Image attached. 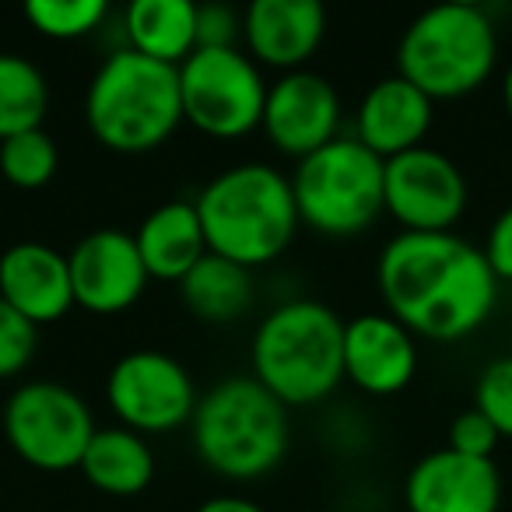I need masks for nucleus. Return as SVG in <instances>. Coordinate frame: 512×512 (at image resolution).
<instances>
[{"instance_id": "nucleus-14", "label": "nucleus", "mask_w": 512, "mask_h": 512, "mask_svg": "<svg viewBox=\"0 0 512 512\" xmlns=\"http://www.w3.org/2000/svg\"><path fill=\"white\" fill-rule=\"evenodd\" d=\"M404 505L407 512H498L502 474L495 460L432 449L407 470Z\"/></svg>"}, {"instance_id": "nucleus-13", "label": "nucleus", "mask_w": 512, "mask_h": 512, "mask_svg": "<svg viewBox=\"0 0 512 512\" xmlns=\"http://www.w3.org/2000/svg\"><path fill=\"white\" fill-rule=\"evenodd\" d=\"M260 130H264L274 151L302 162V158H309L313 151L327 148L330 141L341 137L337 134L341 130V95L330 85V78L309 71V67L281 74L267 88Z\"/></svg>"}, {"instance_id": "nucleus-24", "label": "nucleus", "mask_w": 512, "mask_h": 512, "mask_svg": "<svg viewBox=\"0 0 512 512\" xmlns=\"http://www.w3.org/2000/svg\"><path fill=\"white\" fill-rule=\"evenodd\" d=\"M60 169L57 141L43 127L0 141V176L15 190H43Z\"/></svg>"}, {"instance_id": "nucleus-20", "label": "nucleus", "mask_w": 512, "mask_h": 512, "mask_svg": "<svg viewBox=\"0 0 512 512\" xmlns=\"http://www.w3.org/2000/svg\"><path fill=\"white\" fill-rule=\"evenodd\" d=\"M127 50L169 67L197 53V4L190 0H134L123 11Z\"/></svg>"}, {"instance_id": "nucleus-1", "label": "nucleus", "mask_w": 512, "mask_h": 512, "mask_svg": "<svg viewBox=\"0 0 512 512\" xmlns=\"http://www.w3.org/2000/svg\"><path fill=\"white\" fill-rule=\"evenodd\" d=\"M376 285L393 320L439 344L481 330L498 302L495 271L456 232H397L379 253Z\"/></svg>"}, {"instance_id": "nucleus-2", "label": "nucleus", "mask_w": 512, "mask_h": 512, "mask_svg": "<svg viewBox=\"0 0 512 512\" xmlns=\"http://www.w3.org/2000/svg\"><path fill=\"white\" fill-rule=\"evenodd\" d=\"M193 204L207 249L246 271L274 264L302 225L292 176L267 162H242L218 172Z\"/></svg>"}, {"instance_id": "nucleus-23", "label": "nucleus", "mask_w": 512, "mask_h": 512, "mask_svg": "<svg viewBox=\"0 0 512 512\" xmlns=\"http://www.w3.org/2000/svg\"><path fill=\"white\" fill-rule=\"evenodd\" d=\"M50 113V85L32 60L0 53V141L39 130Z\"/></svg>"}, {"instance_id": "nucleus-11", "label": "nucleus", "mask_w": 512, "mask_h": 512, "mask_svg": "<svg viewBox=\"0 0 512 512\" xmlns=\"http://www.w3.org/2000/svg\"><path fill=\"white\" fill-rule=\"evenodd\" d=\"M383 197L400 232H453L467 211V179L453 158L421 144L386 162Z\"/></svg>"}, {"instance_id": "nucleus-32", "label": "nucleus", "mask_w": 512, "mask_h": 512, "mask_svg": "<svg viewBox=\"0 0 512 512\" xmlns=\"http://www.w3.org/2000/svg\"><path fill=\"white\" fill-rule=\"evenodd\" d=\"M502 102H505V113L512 120V64L505 67V78H502Z\"/></svg>"}, {"instance_id": "nucleus-25", "label": "nucleus", "mask_w": 512, "mask_h": 512, "mask_svg": "<svg viewBox=\"0 0 512 512\" xmlns=\"http://www.w3.org/2000/svg\"><path fill=\"white\" fill-rule=\"evenodd\" d=\"M109 8L102 0H29L25 4V22L43 39L71 43V39L92 36L106 22Z\"/></svg>"}, {"instance_id": "nucleus-19", "label": "nucleus", "mask_w": 512, "mask_h": 512, "mask_svg": "<svg viewBox=\"0 0 512 512\" xmlns=\"http://www.w3.org/2000/svg\"><path fill=\"white\" fill-rule=\"evenodd\" d=\"M137 253L148 267L151 281H183L211 249L193 200H165L134 232Z\"/></svg>"}, {"instance_id": "nucleus-18", "label": "nucleus", "mask_w": 512, "mask_h": 512, "mask_svg": "<svg viewBox=\"0 0 512 512\" xmlns=\"http://www.w3.org/2000/svg\"><path fill=\"white\" fill-rule=\"evenodd\" d=\"M435 102L407 78L390 74L365 92L355 113V137L383 162L421 148L432 130Z\"/></svg>"}, {"instance_id": "nucleus-21", "label": "nucleus", "mask_w": 512, "mask_h": 512, "mask_svg": "<svg viewBox=\"0 0 512 512\" xmlns=\"http://www.w3.org/2000/svg\"><path fill=\"white\" fill-rule=\"evenodd\" d=\"M78 470L102 495L134 498L155 481V453L144 435L123 425H109L92 435Z\"/></svg>"}, {"instance_id": "nucleus-12", "label": "nucleus", "mask_w": 512, "mask_h": 512, "mask_svg": "<svg viewBox=\"0 0 512 512\" xmlns=\"http://www.w3.org/2000/svg\"><path fill=\"white\" fill-rule=\"evenodd\" d=\"M74 302L92 316H120L141 302L151 274L123 228H95L67 253Z\"/></svg>"}, {"instance_id": "nucleus-3", "label": "nucleus", "mask_w": 512, "mask_h": 512, "mask_svg": "<svg viewBox=\"0 0 512 512\" xmlns=\"http://www.w3.org/2000/svg\"><path fill=\"white\" fill-rule=\"evenodd\" d=\"M190 435L200 463L235 484L278 470L292 446L288 407L253 376H228L200 393Z\"/></svg>"}, {"instance_id": "nucleus-7", "label": "nucleus", "mask_w": 512, "mask_h": 512, "mask_svg": "<svg viewBox=\"0 0 512 512\" xmlns=\"http://www.w3.org/2000/svg\"><path fill=\"white\" fill-rule=\"evenodd\" d=\"M386 162L358 137H337L327 148L302 158L292 172L295 204L306 228L330 239H351L386 214Z\"/></svg>"}, {"instance_id": "nucleus-27", "label": "nucleus", "mask_w": 512, "mask_h": 512, "mask_svg": "<svg viewBox=\"0 0 512 512\" xmlns=\"http://www.w3.org/2000/svg\"><path fill=\"white\" fill-rule=\"evenodd\" d=\"M39 344V327L18 316L8 302L0 299V379H15L32 362Z\"/></svg>"}, {"instance_id": "nucleus-6", "label": "nucleus", "mask_w": 512, "mask_h": 512, "mask_svg": "<svg viewBox=\"0 0 512 512\" xmlns=\"http://www.w3.org/2000/svg\"><path fill=\"white\" fill-rule=\"evenodd\" d=\"M498 64V29L481 4H435L404 29L397 74L432 102L463 99L491 78Z\"/></svg>"}, {"instance_id": "nucleus-26", "label": "nucleus", "mask_w": 512, "mask_h": 512, "mask_svg": "<svg viewBox=\"0 0 512 512\" xmlns=\"http://www.w3.org/2000/svg\"><path fill=\"white\" fill-rule=\"evenodd\" d=\"M474 407L498 428L502 439H512V355L491 358L474 386Z\"/></svg>"}, {"instance_id": "nucleus-16", "label": "nucleus", "mask_w": 512, "mask_h": 512, "mask_svg": "<svg viewBox=\"0 0 512 512\" xmlns=\"http://www.w3.org/2000/svg\"><path fill=\"white\" fill-rule=\"evenodd\" d=\"M418 372V341L390 313H362L344 323V379L369 397L407 390Z\"/></svg>"}, {"instance_id": "nucleus-15", "label": "nucleus", "mask_w": 512, "mask_h": 512, "mask_svg": "<svg viewBox=\"0 0 512 512\" xmlns=\"http://www.w3.org/2000/svg\"><path fill=\"white\" fill-rule=\"evenodd\" d=\"M327 36L320 0H253L242 15V43L256 67L278 74L306 71Z\"/></svg>"}, {"instance_id": "nucleus-31", "label": "nucleus", "mask_w": 512, "mask_h": 512, "mask_svg": "<svg viewBox=\"0 0 512 512\" xmlns=\"http://www.w3.org/2000/svg\"><path fill=\"white\" fill-rule=\"evenodd\" d=\"M193 512H267V509L246 495H214L207 502H200Z\"/></svg>"}, {"instance_id": "nucleus-5", "label": "nucleus", "mask_w": 512, "mask_h": 512, "mask_svg": "<svg viewBox=\"0 0 512 512\" xmlns=\"http://www.w3.org/2000/svg\"><path fill=\"white\" fill-rule=\"evenodd\" d=\"M85 123L102 148L144 155L183 123L179 67L158 64L134 50H116L99 64L85 92Z\"/></svg>"}, {"instance_id": "nucleus-22", "label": "nucleus", "mask_w": 512, "mask_h": 512, "mask_svg": "<svg viewBox=\"0 0 512 512\" xmlns=\"http://www.w3.org/2000/svg\"><path fill=\"white\" fill-rule=\"evenodd\" d=\"M253 271L232 264L225 256L207 253L183 281L179 299L197 320L207 323H235L253 306Z\"/></svg>"}, {"instance_id": "nucleus-28", "label": "nucleus", "mask_w": 512, "mask_h": 512, "mask_svg": "<svg viewBox=\"0 0 512 512\" xmlns=\"http://www.w3.org/2000/svg\"><path fill=\"white\" fill-rule=\"evenodd\" d=\"M498 442H502L498 428L491 425L477 407H467V411H460L453 421H449V442L446 446L453 449V453L474 456V460H491L495 449H498Z\"/></svg>"}, {"instance_id": "nucleus-4", "label": "nucleus", "mask_w": 512, "mask_h": 512, "mask_svg": "<svg viewBox=\"0 0 512 512\" xmlns=\"http://www.w3.org/2000/svg\"><path fill=\"white\" fill-rule=\"evenodd\" d=\"M249 362L256 383L285 407L320 404L344 379V320L327 302H281L256 327Z\"/></svg>"}, {"instance_id": "nucleus-9", "label": "nucleus", "mask_w": 512, "mask_h": 512, "mask_svg": "<svg viewBox=\"0 0 512 512\" xmlns=\"http://www.w3.org/2000/svg\"><path fill=\"white\" fill-rule=\"evenodd\" d=\"M264 71L246 50H197L179 67L183 120L214 141H239L260 130L267 106Z\"/></svg>"}, {"instance_id": "nucleus-10", "label": "nucleus", "mask_w": 512, "mask_h": 512, "mask_svg": "<svg viewBox=\"0 0 512 512\" xmlns=\"http://www.w3.org/2000/svg\"><path fill=\"white\" fill-rule=\"evenodd\" d=\"M106 400L123 428L137 435H162L190 425L200 393L179 358L141 348L116 358L106 376Z\"/></svg>"}, {"instance_id": "nucleus-29", "label": "nucleus", "mask_w": 512, "mask_h": 512, "mask_svg": "<svg viewBox=\"0 0 512 512\" xmlns=\"http://www.w3.org/2000/svg\"><path fill=\"white\" fill-rule=\"evenodd\" d=\"M239 39L242 18L228 4H197V50H228Z\"/></svg>"}, {"instance_id": "nucleus-8", "label": "nucleus", "mask_w": 512, "mask_h": 512, "mask_svg": "<svg viewBox=\"0 0 512 512\" xmlns=\"http://www.w3.org/2000/svg\"><path fill=\"white\" fill-rule=\"evenodd\" d=\"M99 432L92 407L78 390L53 379H29L4 404V439L18 460L46 474L81 467L92 435Z\"/></svg>"}, {"instance_id": "nucleus-17", "label": "nucleus", "mask_w": 512, "mask_h": 512, "mask_svg": "<svg viewBox=\"0 0 512 512\" xmlns=\"http://www.w3.org/2000/svg\"><path fill=\"white\" fill-rule=\"evenodd\" d=\"M0 299L32 327L64 320L78 306L67 253L36 239L8 246L0 253Z\"/></svg>"}, {"instance_id": "nucleus-30", "label": "nucleus", "mask_w": 512, "mask_h": 512, "mask_svg": "<svg viewBox=\"0 0 512 512\" xmlns=\"http://www.w3.org/2000/svg\"><path fill=\"white\" fill-rule=\"evenodd\" d=\"M481 253H484V260H488L491 271H495L498 285H502V281H512V207H505V211L491 221Z\"/></svg>"}]
</instances>
